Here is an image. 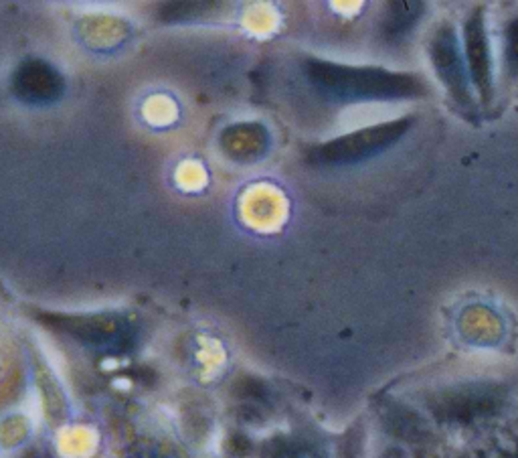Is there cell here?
Returning <instances> with one entry per match:
<instances>
[{
    "instance_id": "cell-6",
    "label": "cell",
    "mask_w": 518,
    "mask_h": 458,
    "mask_svg": "<svg viewBox=\"0 0 518 458\" xmlns=\"http://www.w3.org/2000/svg\"><path fill=\"white\" fill-rule=\"evenodd\" d=\"M15 90L23 100L31 102H49L55 100L61 92L59 75L45 63H27L21 67L15 80Z\"/></svg>"
},
{
    "instance_id": "cell-2",
    "label": "cell",
    "mask_w": 518,
    "mask_h": 458,
    "mask_svg": "<svg viewBox=\"0 0 518 458\" xmlns=\"http://www.w3.org/2000/svg\"><path fill=\"white\" fill-rule=\"evenodd\" d=\"M413 116H401L391 122H381L338 136L316 146L310 152V161L320 167H349L369 161L397 144L413 126Z\"/></svg>"
},
{
    "instance_id": "cell-4",
    "label": "cell",
    "mask_w": 518,
    "mask_h": 458,
    "mask_svg": "<svg viewBox=\"0 0 518 458\" xmlns=\"http://www.w3.org/2000/svg\"><path fill=\"white\" fill-rule=\"evenodd\" d=\"M462 51L478 104L490 106L494 100V61L488 35V13L482 5H476L464 17Z\"/></svg>"
},
{
    "instance_id": "cell-1",
    "label": "cell",
    "mask_w": 518,
    "mask_h": 458,
    "mask_svg": "<svg viewBox=\"0 0 518 458\" xmlns=\"http://www.w3.org/2000/svg\"><path fill=\"white\" fill-rule=\"evenodd\" d=\"M304 71L316 92L336 104L401 102L423 98L429 92L427 82L419 75L385 67L308 59Z\"/></svg>"
},
{
    "instance_id": "cell-7",
    "label": "cell",
    "mask_w": 518,
    "mask_h": 458,
    "mask_svg": "<svg viewBox=\"0 0 518 458\" xmlns=\"http://www.w3.org/2000/svg\"><path fill=\"white\" fill-rule=\"evenodd\" d=\"M425 13L423 3H389L381 19V37L389 43H401L417 27Z\"/></svg>"
},
{
    "instance_id": "cell-3",
    "label": "cell",
    "mask_w": 518,
    "mask_h": 458,
    "mask_svg": "<svg viewBox=\"0 0 518 458\" xmlns=\"http://www.w3.org/2000/svg\"><path fill=\"white\" fill-rule=\"evenodd\" d=\"M427 55L431 69L444 86L448 98L456 104L458 110L468 116L476 114V94L470 84V75L462 51V39L452 23H442L434 29L427 41Z\"/></svg>"
},
{
    "instance_id": "cell-5",
    "label": "cell",
    "mask_w": 518,
    "mask_h": 458,
    "mask_svg": "<svg viewBox=\"0 0 518 458\" xmlns=\"http://www.w3.org/2000/svg\"><path fill=\"white\" fill-rule=\"evenodd\" d=\"M504 402V390L494 384H464L442 390L427 400V406L442 422L468 424L494 414Z\"/></svg>"
},
{
    "instance_id": "cell-10",
    "label": "cell",
    "mask_w": 518,
    "mask_h": 458,
    "mask_svg": "<svg viewBox=\"0 0 518 458\" xmlns=\"http://www.w3.org/2000/svg\"><path fill=\"white\" fill-rule=\"evenodd\" d=\"M385 424L393 434H397L401 438H409V440H415L425 432L423 420L417 418L407 408H391L385 416Z\"/></svg>"
},
{
    "instance_id": "cell-9",
    "label": "cell",
    "mask_w": 518,
    "mask_h": 458,
    "mask_svg": "<svg viewBox=\"0 0 518 458\" xmlns=\"http://www.w3.org/2000/svg\"><path fill=\"white\" fill-rule=\"evenodd\" d=\"M502 73L508 82L518 80V17L508 19L502 29Z\"/></svg>"
},
{
    "instance_id": "cell-8",
    "label": "cell",
    "mask_w": 518,
    "mask_h": 458,
    "mask_svg": "<svg viewBox=\"0 0 518 458\" xmlns=\"http://www.w3.org/2000/svg\"><path fill=\"white\" fill-rule=\"evenodd\" d=\"M57 327L88 343H118L122 339V325L106 319H57Z\"/></svg>"
}]
</instances>
